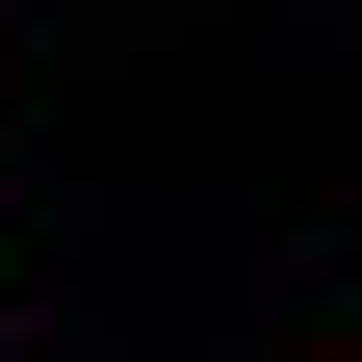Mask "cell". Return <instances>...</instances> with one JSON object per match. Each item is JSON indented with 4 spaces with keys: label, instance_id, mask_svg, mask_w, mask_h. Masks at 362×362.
<instances>
[{
    "label": "cell",
    "instance_id": "obj_1",
    "mask_svg": "<svg viewBox=\"0 0 362 362\" xmlns=\"http://www.w3.org/2000/svg\"><path fill=\"white\" fill-rule=\"evenodd\" d=\"M310 362H362V337H310Z\"/></svg>",
    "mask_w": 362,
    "mask_h": 362
}]
</instances>
